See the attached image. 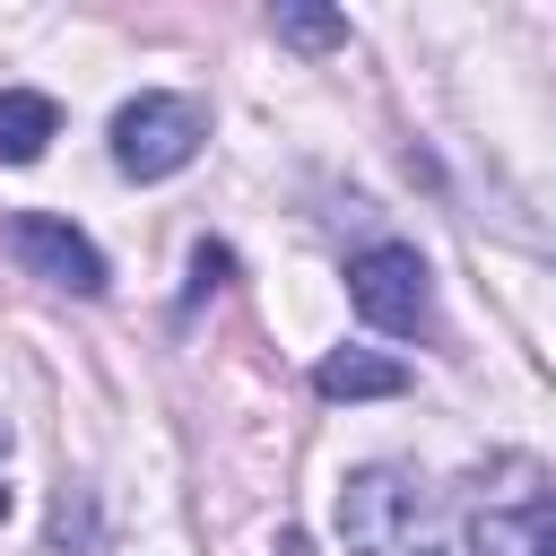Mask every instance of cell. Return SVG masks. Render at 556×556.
Wrapping results in <instances>:
<instances>
[{
	"instance_id": "obj_1",
	"label": "cell",
	"mask_w": 556,
	"mask_h": 556,
	"mask_svg": "<svg viewBox=\"0 0 556 556\" xmlns=\"http://www.w3.org/2000/svg\"><path fill=\"white\" fill-rule=\"evenodd\" d=\"M339 539L356 556H443V504L426 478L374 460V469H348L339 486Z\"/></svg>"
},
{
	"instance_id": "obj_2",
	"label": "cell",
	"mask_w": 556,
	"mask_h": 556,
	"mask_svg": "<svg viewBox=\"0 0 556 556\" xmlns=\"http://www.w3.org/2000/svg\"><path fill=\"white\" fill-rule=\"evenodd\" d=\"M200 139H208V104H200V96H130V104L113 113V165H122L130 182L182 174V165L200 156Z\"/></svg>"
},
{
	"instance_id": "obj_3",
	"label": "cell",
	"mask_w": 556,
	"mask_h": 556,
	"mask_svg": "<svg viewBox=\"0 0 556 556\" xmlns=\"http://www.w3.org/2000/svg\"><path fill=\"white\" fill-rule=\"evenodd\" d=\"M348 304L374 330H391V339L434 330V269H426V252L417 243H365L348 261Z\"/></svg>"
},
{
	"instance_id": "obj_4",
	"label": "cell",
	"mask_w": 556,
	"mask_h": 556,
	"mask_svg": "<svg viewBox=\"0 0 556 556\" xmlns=\"http://www.w3.org/2000/svg\"><path fill=\"white\" fill-rule=\"evenodd\" d=\"M9 252L43 278V287H70V295H104L113 287V269H104V252L70 226V217H43V208H17L9 217Z\"/></svg>"
},
{
	"instance_id": "obj_5",
	"label": "cell",
	"mask_w": 556,
	"mask_h": 556,
	"mask_svg": "<svg viewBox=\"0 0 556 556\" xmlns=\"http://www.w3.org/2000/svg\"><path fill=\"white\" fill-rule=\"evenodd\" d=\"M469 556H556V504H547V486H521V504H486L469 521Z\"/></svg>"
},
{
	"instance_id": "obj_6",
	"label": "cell",
	"mask_w": 556,
	"mask_h": 556,
	"mask_svg": "<svg viewBox=\"0 0 556 556\" xmlns=\"http://www.w3.org/2000/svg\"><path fill=\"white\" fill-rule=\"evenodd\" d=\"M313 391L321 400H400L408 391V365L400 356H374V348H330L313 365Z\"/></svg>"
},
{
	"instance_id": "obj_7",
	"label": "cell",
	"mask_w": 556,
	"mask_h": 556,
	"mask_svg": "<svg viewBox=\"0 0 556 556\" xmlns=\"http://www.w3.org/2000/svg\"><path fill=\"white\" fill-rule=\"evenodd\" d=\"M61 139V104L43 87H0V165H35Z\"/></svg>"
},
{
	"instance_id": "obj_8",
	"label": "cell",
	"mask_w": 556,
	"mask_h": 556,
	"mask_svg": "<svg viewBox=\"0 0 556 556\" xmlns=\"http://www.w3.org/2000/svg\"><path fill=\"white\" fill-rule=\"evenodd\" d=\"M269 26H278L295 52H339V43H348V17H339V9H269Z\"/></svg>"
},
{
	"instance_id": "obj_9",
	"label": "cell",
	"mask_w": 556,
	"mask_h": 556,
	"mask_svg": "<svg viewBox=\"0 0 556 556\" xmlns=\"http://www.w3.org/2000/svg\"><path fill=\"white\" fill-rule=\"evenodd\" d=\"M226 269H235V261H226V243H200V252H191V295L226 287Z\"/></svg>"
},
{
	"instance_id": "obj_10",
	"label": "cell",
	"mask_w": 556,
	"mask_h": 556,
	"mask_svg": "<svg viewBox=\"0 0 556 556\" xmlns=\"http://www.w3.org/2000/svg\"><path fill=\"white\" fill-rule=\"evenodd\" d=\"M9 504H17V495H9V486H0V521H9Z\"/></svg>"
}]
</instances>
